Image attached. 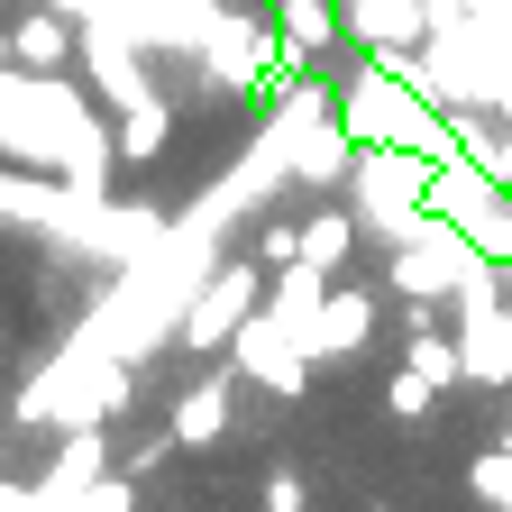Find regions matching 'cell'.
I'll return each instance as SVG.
<instances>
[{
  "instance_id": "obj_1",
  "label": "cell",
  "mask_w": 512,
  "mask_h": 512,
  "mask_svg": "<svg viewBox=\"0 0 512 512\" xmlns=\"http://www.w3.org/2000/svg\"><path fill=\"white\" fill-rule=\"evenodd\" d=\"M0 156L37 165L74 192H110V174H119L101 92H83L74 74H28L10 55H0Z\"/></svg>"
},
{
  "instance_id": "obj_2",
  "label": "cell",
  "mask_w": 512,
  "mask_h": 512,
  "mask_svg": "<svg viewBox=\"0 0 512 512\" xmlns=\"http://www.w3.org/2000/svg\"><path fill=\"white\" fill-rule=\"evenodd\" d=\"M339 101V128H348V138L357 147H412V156H448V147H458V128H448V110L403 74V64H384V55H366L357 64V74L330 92Z\"/></svg>"
},
{
  "instance_id": "obj_3",
  "label": "cell",
  "mask_w": 512,
  "mask_h": 512,
  "mask_svg": "<svg viewBox=\"0 0 512 512\" xmlns=\"http://www.w3.org/2000/svg\"><path fill=\"white\" fill-rule=\"evenodd\" d=\"M128 394H138V366L110 357L101 339H64V357H46L19 394V421H55V430H83V421H119Z\"/></svg>"
},
{
  "instance_id": "obj_4",
  "label": "cell",
  "mask_w": 512,
  "mask_h": 512,
  "mask_svg": "<svg viewBox=\"0 0 512 512\" xmlns=\"http://www.w3.org/2000/svg\"><path fill=\"white\" fill-rule=\"evenodd\" d=\"M302 46H284L266 19H229L220 10V28L192 46V74H202L211 92H284V83H302Z\"/></svg>"
},
{
  "instance_id": "obj_5",
  "label": "cell",
  "mask_w": 512,
  "mask_h": 512,
  "mask_svg": "<svg viewBox=\"0 0 512 512\" xmlns=\"http://www.w3.org/2000/svg\"><path fill=\"white\" fill-rule=\"evenodd\" d=\"M348 183H357V229H375L384 247H403L430 220V156L412 147H357Z\"/></svg>"
},
{
  "instance_id": "obj_6",
  "label": "cell",
  "mask_w": 512,
  "mask_h": 512,
  "mask_svg": "<svg viewBox=\"0 0 512 512\" xmlns=\"http://www.w3.org/2000/svg\"><path fill=\"white\" fill-rule=\"evenodd\" d=\"M266 284H275V266L266 256H220V266L192 284V302H183V330H174V348H192V357H211V348H229L238 339V320L266 302Z\"/></svg>"
},
{
  "instance_id": "obj_7",
  "label": "cell",
  "mask_w": 512,
  "mask_h": 512,
  "mask_svg": "<svg viewBox=\"0 0 512 512\" xmlns=\"http://www.w3.org/2000/svg\"><path fill=\"white\" fill-rule=\"evenodd\" d=\"M476 256H485V247H476L458 220H439V211H430V220L394 247V293L421 302V311H430V302H458V284L476 275Z\"/></svg>"
},
{
  "instance_id": "obj_8",
  "label": "cell",
  "mask_w": 512,
  "mask_h": 512,
  "mask_svg": "<svg viewBox=\"0 0 512 512\" xmlns=\"http://www.w3.org/2000/svg\"><path fill=\"white\" fill-rule=\"evenodd\" d=\"M229 375H247V384H266V394L302 403V394H311V357H302V330H293L284 311H266V302H256V311L238 320V339H229Z\"/></svg>"
},
{
  "instance_id": "obj_9",
  "label": "cell",
  "mask_w": 512,
  "mask_h": 512,
  "mask_svg": "<svg viewBox=\"0 0 512 512\" xmlns=\"http://www.w3.org/2000/svg\"><path fill=\"white\" fill-rule=\"evenodd\" d=\"M74 64H83V83L101 92V110H138V101L156 92V83H147V46L128 37L119 19H83V55H74Z\"/></svg>"
},
{
  "instance_id": "obj_10",
  "label": "cell",
  "mask_w": 512,
  "mask_h": 512,
  "mask_svg": "<svg viewBox=\"0 0 512 512\" xmlns=\"http://www.w3.org/2000/svg\"><path fill=\"white\" fill-rule=\"evenodd\" d=\"M0 55L28 64V74H74V55H83V19H64L55 0H37V10H19L10 28H0Z\"/></svg>"
},
{
  "instance_id": "obj_11",
  "label": "cell",
  "mask_w": 512,
  "mask_h": 512,
  "mask_svg": "<svg viewBox=\"0 0 512 512\" xmlns=\"http://www.w3.org/2000/svg\"><path fill=\"white\" fill-rule=\"evenodd\" d=\"M366 330H375V293H366V284H330V293H320V311L302 320V357H311V366L357 357Z\"/></svg>"
},
{
  "instance_id": "obj_12",
  "label": "cell",
  "mask_w": 512,
  "mask_h": 512,
  "mask_svg": "<svg viewBox=\"0 0 512 512\" xmlns=\"http://www.w3.org/2000/svg\"><path fill=\"white\" fill-rule=\"evenodd\" d=\"M339 19L366 55H412L430 28H421V0H339Z\"/></svg>"
},
{
  "instance_id": "obj_13",
  "label": "cell",
  "mask_w": 512,
  "mask_h": 512,
  "mask_svg": "<svg viewBox=\"0 0 512 512\" xmlns=\"http://www.w3.org/2000/svg\"><path fill=\"white\" fill-rule=\"evenodd\" d=\"M110 467H119V458H110V421H83V430L55 439V458H46L37 494H83V485H101Z\"/></svg>"
},
{
  "instance_id": "obj_14",
  "label": "cell",
  "mask_w": 512,
  "mask_h": 512,
  "mask_svg": "<svg viewBox=\"0 0 512 512\" xmlns=\"http://www.w3.org/2000/svg\"><path fill=\"white\" fill-rule=\"evenodd\" d=\"M74 202H83V192H74V183H55V174H0V220H19V229L64 238Z\"/></svg>"
},
{
  "instance_id": "obj_15",
  "label": "cell",
  "mask_w": 512,
  "mask_h": 512,
  "mask_svg": "<svg viewBox=\"0 0 512 512\" xmlns=\"http://www.w3.org/2000/svg\"><path fill=\"white\" fill-rule=\"evenodd\" d=\"M110 147H119V165H156L174 147V101L147 92L138 110H110Z\"/></svg>"
},
{
  "instance_id": "obj_16",
  "label": "cell",
  "mask_w": 512,
  "mask_h": 512,
  "mask_svg": "<svg viewBox=\"0 0 512 512\" xmlns=\"http://www.w3.org/2000/svg\"><path fill=\"white\" fill-rule=\"evenodd\" d=\"M229 394H238L229 375H211V384H192V394L174 403V421H165V430H174V448H211V439L229 430Z\"/></svg>"
},
{
  "instance_id": "obj_17",
  "label": "cell",
  "mask_w": 512,
  "mask_h": 512,
  "mask_svg": "<svg viewBox=\"0 0 512 512\" xmlns=\"http://www.w3.org/2000/svg\"><path fill=\"white\" fill-rule=\"evenodd\" d=\"M275 37L302 55H330L348 37V19H339V0H275Z\"/></svg>"
},
{
  "instance_id": "obj_18",
  "label": "cell",
  "mask_w": 512,
  "mask_h": 512,
  "mask_svg": "<svg viewBox=\"0 0 512 512\" xmlns=\"http://www.w3.org/2000/svg\"><path fill=\"white\" fill-rule=\"evenodd\" d=\"M293 256H311V266H330V275H339L348 256H357V211H339V202H330V211H311Z\"/></svg>"
},
{
  "instance_id": "obj_19",
  "label": "cell",
  "mask_w": 512,
  "mask_h": 512,
  "mask_svg": "<svg viewBox=\"0 0 512 512\" xmlns=\"http://www.w3.org/2000/svg\"><path fill=\"white\" fill-rule=\"evenodd\" d=\"M403 366H412V375H430V384H439V394H448V384H467V357H458V330H430V320H421V330H412V348H403Z\"/></svg>"
},
{
  "instance_id": "obj_20",
  "label": "cell",
  "mask_w": 512,
  "mask_h": 512,
  "mask_svg": "<svg viewBox=\"0 0 512 512\" xmlns=\"http://www.w3.org/2000/svg\"><path fill=\"white\" fill-rule=\"evenodd\" d=\"M467 485H476V503H485V512H512V439H503V448H485V458L467 467Z\"/></svg>"
},
{
  "instance_id": "obj_21",
  "label": "cell",
  "mask_w": 512,
  "mask_h": 512,
  "mask_svg": "<svg viewBox=\"0 0 512 512\" xmlns=\"http://www.w3.org/2000/svg\"><path fill=\"white\" fill-rule=\"evenodd\" d=\"M384 412H394V421H430V412H439V384H430V375H412V366H403V375H394V384H384Z\"/></svg>"
},
{
  "instance_id": "obj_22",
  "label": "cell",
  "mask_w": 512,
  "mask_h": 512,
  "mask_svg": "<svg viewBox=\"0 0 512 512\" xmlns=\"http://www.w3.org/2000/svg\"><path fill=\"white\" fill-rule=\"evenodd\" d=\"M266 512H311V494H302V476H293V467H275V476H266Z\"/></svg>"
},
{
  "instance_id": "obj_23",
  "label": "cell",
  "mask_w": 512,
  "mask_h": 512,
  "mask_svg": "<svg viewBox=\"0 0 512 512\" xmlns=\"http://www.w3.org/2000/svg\"><path fill=\"white\" fill-rule=\"evenodd\" d=\"M293 247H302V229H284V220H256V256H266V266H284Z\"/></svg>"
},
{
  "instance_id": "obj_24",
  "label": "cell",
  "mask_w": 512,
  "mask_h": 512,
  "mask_svg": "<svg viewBox=\"0 0 512 512\" xmlns=\"http://www.w3.org/2000/svg\"><path fill=\"white\" fill-rule=\"evenodd\" d=\"M467 10H476V19H494V10H512V0H467Z\"/></svg>"
},
{
  "instance_id": "obj_25",
  "label": "cell",
  "mask_w": 512,
  "mask_h": 512,
  "mask_svg": "<svg viewBox=\"0 0 512 512\" xmlns=\"http://www.w3.org/2000/svg\"><path fill=\"white\" fill-rule=\"evenodd\" d=\"M503 394H512V384H503Z\"/></svg>"
}]
</instances>
